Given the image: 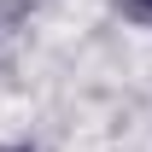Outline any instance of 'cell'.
<instances>
[{
  "mask_svg": "<svg viewBox=\"0 0 152 152\" xmlns=\"http://www.w3.org/2000/svg\"><path fill=\"white\" fill-rule=\"evenodd\" d=\"M117 6H123L129 23H146V29H152V0H117Z\"/></svg>",
  "mask_w": 152,
  "mask_h": 152,
  "instance_id": "1",
  "label": "cell"
},
{
  "mask_svg": "<svg viewBox=\"0 0 152 152\" xmlns=\"http://www.w3.org/2000/svg\"><path fill=\"white\" fill-rule=\"evenodd\" d=\"M0 152H29V146H0Z\"/></svg>",
  "mask_w": 152,
  "mask_h": 152,
  "instance_id": "2",
  "label": "cell"
}]
</instances>
